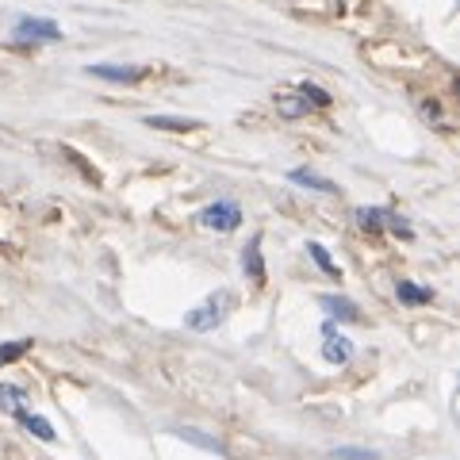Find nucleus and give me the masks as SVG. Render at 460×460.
<instances>
[{"mask_svg": "<svg viewBox=\"0 0 460 460\" xmlns=\"http://www.w3.org/2000/svg\"><path fill=\"white\" fill-rule=\"evenodd\" d=\"M199 223H204L208 230H223V234H230V230H238V223H242V208L230 204V199H215V204H208L204 211H199Z\"/></svg>", "mask_w": 460, "mask_h": 460, "instance_id": "2", "label": "nucleus"}, {"mask_svg": "<svg viewBox=\"0 0 460 460\" xmlns=\"http://www.w3.org/2000/svg\"><path fill=\"white\" fill-rule=\"evenodd\" d=\"M20 422H23V429H31L35 438L54 441V426H50L47 419H42V414H31V411H27V414H20Z\"/></svg>", "mask_w": 460, "mask_h": 460, "instance_id": "15", "label": "nucleus"}, {"mask_svg": "<svg viewBox=\"0 0 460 460\" xmlns=\"http://www.w3.org/2000/svg\"><path fill=\"white\" fill-rule=\"evenodd\" d=\"M89 77H100V81H115V84H138L146 77L142 66H84Z\"/></svg>", "mask_w": 460, "mask_h": 460, "instance_id": "4", "label": "nucleus"}, {"mask_svg": "<svg viewBox=\"0 0 460 460\" xmlns=\"http://www.w3.org/2000/svg\"><path fill=\"white\" fill-rule=\"evenodd\" d=\"M334 460H380V453H372V449H353V445H341V449H334Z\"/></svg>", "mask_w": 460, "mask_h": 460, "instance_id": "20", "label": "nucleus"}, {"mask_svg": "<svg viewBox=\"0 0 460 460\" xmlns=\"http://www.w3.org/2000/svg\"><path fill=\"white\" fill-rule=\"evenodd\" d=\"M422 111H426V119H438V115H441L438 100H426V104H422Z\"/></svg>", "mask_w": 460, "mask_h": 460, "instance_id": "21", "label": "nucleus"}, {"mask_svg": "<svg viewBox=\"0 0 460 460\" xmlns=\"http://www.w3.org/2000/svg\"><path fill=\"white\" fill-rule=\"evenodd\" d=\"M0 411L4 414H27V392L23 387H16V384H0Z\"/></svg>", "mask_w": 460, "mask_h": 460, "instance_id": "7", "label": "nucleus"}, {"mask_svg": "<svg viewBox=\"0 0 460 460\" xmlns=\"http://www.w3.org/2000/svg\"><path fill=\"white\" fill-rule=\"evenodd\" d=\"M395 296H399V299H402V304H407V307H422V304H429V299H434V292H429V288L414 284V280H399Z\"/></svg>", "mask_w": 460, "mask_h": 460, "instance_id": "8", "label": "nucleus"}, {"mask_svg": "<svg viewBox=\"0 0 460 460\" xmlns=\"http://www.w3.org/2000/svg\"><path fill=\"white\" fill-rule=\"evenodd\" d=\"M384 230H392V234H399L402 242H411V238H414V230H411L407 223H402L395 211H384Z\"/></svg>", "mask_w": 460, "mask_h": 460, "instance_id": "19", "label": "nucleus"}, {"mask_svg": "<svg viewBox=\"0 0 460 460\" xmlns=\"http://www.w3.org/2000/svg\"><path fill=\"white\" fill-rule=\"evenodd\" d=\"M181 441H192V445H199V449H208V453H223V441H215V438H208V434H199V429H172Z\"/></svg>", "mask_w": 460, "mask_h": 460, "instance_id": "14", "label": "nucleus"}, {"mask_svg": "<svg viewBox=\"0 0 460 460\" xmlns=\"http://www.w3.org/2000/svg\"><path fill=\"white\" fill-rule=\"evenodd\" d=\"M31 349V341H4L0 345V365H12V361H20V357Z\"/></svg>", "mask_w": 460, "mask_h": 460, "instance_id": "18", "label": "nucleus"}, {"mask_svg": "<svg viewBox=\"0 0 460 460\" xmlns=\"http://www.w3.org/2000/svg\"><path fill=\"white\" fill-rule=\"evenodd\" d=\"M230 311V292H219V296H208L199 307H192L189 314H184V326L196 330V334H208V330H215Z\"/></svg>", "mask_w": 460, "mask_h": 460, "instance_id": "1", "label": "nucleus"}, {"mask_svg": "<svg viewBox=\"0 0 460 460\" xmlns=\"http://www.w3.org/2000/svg\"><path fill=\"white\" fill-rule=\"evenodd\" d=\"M307 253L314 257V265H319V269L326 272V277H341V269H338L334 261H330V253L319 246V242H311V246H307Z\"/></svg>", "mask_w": 460, "mask_h": 460, "instance_id": "17", "label": "nucleus"}, {"mask_svg": "<svg viewBox=\"0 0 460 460\" xmlns=\"http://www.w3.org/2000/svg\"><path fill=\"white\" fill-rule=\"evenodd\" d=\"M323 311L330 314V319H338V323H357L361 319V311H357L345 296H323Z\"/></svg>", "mask_w": 460, "mask_h": 460, "instance_id": "6", "label": "nucleus"}, {"mask_svg": "<svg viewBox=\"0 0 460 460\" xmlns=\"http://www.w3.org/2000/svg\"><path fill=\"white\" fill-rule=\"evenodd\" d=\"M296 93L304 96L311 108H330V93H323L314 81H299V84H296Z\"/></svg>", "mask_w": 460, "mask_h": 460, "instance_id": "16", "label": "nucleus"}, {"mask_svg": "<svg viewBox=\"0 0 460 460\" xmlns=\"http://www.w3.org/2000/svg\"><path fill=\"white\" fill-rule=\"evenodd\" d=\"M242 269L250 272L253 284H265V257H261V234L246 242V253H242Z\"/></svg>", "mask_w": 460, "mask_h": 460, "instance_id": "5", "label": "nucleus"}, {"mask_svg": "<svg viewBox=\"0 0 460 460\" xmlns=\"http://www.w3.org/2000/svg\"><path fill=\"white\" fill-rule=\"evenodd\" d=\"M146 127H157V131H196V119H181V115H146Z\"/></svg>", "mask_w": 460, "mask_h": 460, "instance_id": "12", "label": "nucleus"}, {"mask_svg": "<svg viewBox=\"0 0 460 460\" xmlns=\"http://www.w3.org/2000/svg\"><path fill=\"white\" fill-rule=\"evenodd\" d=\"M288 181H292V184H304V189H314V192H338L334 181H323L319 172H311V169H292V172H288Z\"/></svg>", "mask_w": 460, "mask_h": 460, "instance_id": "9", "label": "nucleus"}, {"mask_svg": "<svg viewBox=\"0 0 460 460\" xmlns=\"http://www.w3.org/2000/svg\"><path fill=\"white\" fill-rule=\"evenodd\" d=\"M277 108L288 115V119H299V115H311V104L304 96H288V93H280L277 96Z\"/></svg>", "mask_w": 460, "mask_h": 460, "instance_id": "13", "label": "nucleus"}, {"mask_svg": "<svg viewBox=\"0 0 460 460\" xmlns=\"http://www.w3.org/2000/svg\"><path fill=\"white\" fill-rule=\"evenodd\" d=\"M323 357L330 365H345L353 357V345H349V338H341V334H334V338H326V345H323Z\"/></svg>", "mask_w": 460, "mask_h": 460, "instance_id": "10", "label": "nucleus"}, {"mask_svg": "<svg viewBox=\"0 0 460 460\" xmlns=\"http://www.w3.org/2000/svg\"><path fill=\"white\" fill-rule=\"evenodd\" d=\"M357 226H361L368 238L384 234V208H357Z\"/></svg>", "mask_w": 460, "mask_h": 460, "instance_id": "11", "label": "nucleus"}, {"mask_svg": "<svg viewBox=\"0 0 460 460\" xmlns=\"http://www.w3.org/2000/svg\"><path fill=\"white\" fill-rule=\"evenodd\" d=\"M12 39L16 42H58L62 39V27H58L54 20H39V16H27V20H20L16 27H12Z\"/></svg>", "mask_w": 460, "mask_h": 460, "instance_id": "3", "label": "nucleus"}]
</instances>
